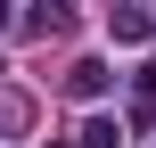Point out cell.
Here are the masks:
<instances>
[{
  "mask_svg": "<svg viewBox=\"0 0 156 148\" xmlns=\"http://www.w3.org/2000/svg\"><path fill=\"white\" fill-rule=\"evenodd\" d=\"M99 91H107V66H99V58L66 66V99H99Z\"/></svg>",
  "mask_w": 156,
  "mask_h": 148,
  "instance_id": "obj_2",
  "label": "cell"
},
{
  "mask_svg": "<svg viewBox=\"0 0 156 148\" xmlns=\"http://www.w3.org/2000/svg\"><path fill=\"white\" fill-rule=\"evenodd\" d=\"M49 148H58V140H49Z\"/></svg>",
  "mask_w": 156,
  "mask_h": 148,
  "instance_id": "obj_6",
  "label": "cell"
},
{
  "mask_svg": "<svg viewBox=\"0 0 156 148\" xmlns=\"http://www.w3.org/2000/svg\"><path fill=\"white\" fill-rule=\"evenodd\" d=\"M148 33H156V16H148V8H107V41H123V49H140Z\"/></svg>",
  "mask_w": 156,
  "mask_h": 148,
  "instance_id": "obj_1",
  "label": "cell"
},
{
  "mask_svg": "<svg viewBox=\"0 0 156 148\" xmlns=\"http://www.w3.org/2000/svg\"><path fill=\"white\" fill-rule=\"evenodd\" d=\"M8 16H16V8H8V0H0V33H8Z\"/></svg>",
  "mask_w": 156,
  "mask_h": 148,
  "instance_id": "obj_5",
  "label": "cell"
},
{
  "mask_svg": "<svg viewBox=\"0 0 156 148\" xmlns=\"http://www.w3.org/2000/svg\"><path fill=\"white\" fill-rule=\"evenodd\" d=\"M82 148H123V132H115V115H90V124H82Z\"/></svg>",
  "mask_w": 156,
  "mask_h": 148,
  "instance_id": "obj_3",
  "label": "cell"
},
{
  "mask_svg": "<svg viewBox=\"0 0 156 148\" xmlns=\"http://www.w3.org/2000/svg\"><path fill=\"white\" fill-rule=\"evenodd\" d=\"M33 33H66V0H33Z\"/></svg>",
  "mask_w": 156,
  "mask_h": 148,
  "instance_id": "obj_4",
  "label": "cell"
}]
</instances>
